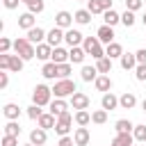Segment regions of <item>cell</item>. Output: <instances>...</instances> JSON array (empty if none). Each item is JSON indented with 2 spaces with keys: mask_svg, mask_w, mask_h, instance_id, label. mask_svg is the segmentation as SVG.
<instances>
[{
  "mask_svg": "<svg viewBox=\"0 0 146 146\" xmlns=\"http://www.w3.org/2000/svg\"><path fill=\"white\" fill-rule=\"evenodd\" d=\"M14 52H16V55H21L25 62H30V59H34V57H36V46H34V43H30V41H27V36H18V39H14Z\"/></svg>",
  "mask_w": 146,
  "mask_h": 146,
  "instance_id": "6da1fadb",
  "label": "cell"
},
{
  "mask_svg": "<svg viewBox=\"0 0 146 146\" xmlns=\"http://www.w3.org/2000/svg\"><path fill=\"white\" fill-rule=\"evenodd\" d=\"M75 91H78V87H75V82H73L71 78L57 80L55 87H52V96H55V98H66V96H73Z\"/></svg>",
  "mask_w": 146,
  "mask_h": 146,
  "instance_id": "7a4b0ae2",
  "label": "cell"
},
{
  "mask_svg": "<svg viewBox=\"0 0 146 146\" xmlns=\"http://www.w3.org/2000/svg\"><path fill=\"white\" fill-rule=\"evenodd\" d=\"M50 100H52V89L48 84H36L32 91V103L46 107V105H50Z\"/></svg>",
  "mask_w": 146,
  "mask_h": 146,
  "instance_id": "3957f363",
  "label": "cell"
},
{
  "mask_svg": "<svg viewBox=\"0 0 146 146\" xmlns=\"http://www.w3.org/2000/svg\"><path fill=\"white\" fill-rule=\"evenodd\" d=\"M73 119H75V116H71V112L59 114V116H57V123H55V132H57L59 137L68 135V132H71V123H73Z\"/></svg>",
  "mask_w": 146,
  "mask_h": 146,
  "instance_id": "277c9868",
  "label": "cell"
},
{
  "mask_svg": "<svg viewBox=\"0 0 146 146\" xmlns=\"http://www.w3.org/2000/svg\"><path fill=\"white\" fill-rule=\"evenodd\" d=\"M71 105H73V110H89L91 98H89L87 94H82V91H75V94L71 96Z\"/></svg>",
  "mask_w": 146,
  "mask_h": 146,
  "instance_id": "5b68a950",
  "label": "cell"
},
{
  "mask_svg": "<svg viewBox=\"0 0 146 146\" xmlns=\"http://www.w3.org/2000/svg\"><path fill=\"white\" fill-rule=\"evenodd\" d=\"M73 21H75V18H73V14H71V11H64V9H62V11H57V14H55V25H57V27H62V30H68V27L73 25Z\"/></svg>",
  "mask_w": 146,
  "mask_h": 146,
  "instance_id": "8992f818",
  "label": "cell"
},
{
  "mask_svg": "<svg viewBox=\"0 0 146 146\" xmlns=\"http://www.w3.org/2000/svg\"><path fill=\"white\" fill-rule=\"evenodd\" d=\"M46 34H48V32H46L43 27L34 25L32 30H27V41H30V43H34V46H39V43H43V41H46Z\"/></svg>",
  "mask_w": 146,
  "mask_h": 146,
  "instance_id": "52a82bcc",
  "label": "cell"
},
{
  "mask_svg": "<svg viewBox=\"0 0 146 146\" xmlns=\"http://www.w3.org/2000/svg\"><path fill=\"white\" fill-rule=\"evenodd\" d=\"M64 34H66V30H62V27H57V25H55V27L46 34V41H48L52 48H57V46L64 41Z\"/></svg>",
  "mask_w": 146,
  "mask_h": 146,
  "instance_id": "ba28073f",
  "label": "cell"
},
{
  "mask_svg": "<svg viewBox=\"0 0 146 146\" xmlns=\"http://www.w3.org/2000/svg\"><path fill=\"white\" fill-rule=\"evenodd\" d=\"M96 36L100 39V43H105V46H107V43H112V41H114V27H112V25H105V23H103V25L98 27Z\"/></svg>",
  "mask_w": 146,
  "mask_h": 146,
  "instance_id": "9c48e42d",
  "label": "cell"
},
{
  "mask_svg": "<svg viewBox=\"0 0 146 146\" xmlns=\"http://www.w3.org/2000/svg\"><path fill=\"white\" fill-rule=\"evenodd\" d=\"M55 123H57V116L52 112H43L39 116V121H36V125L43 128V130H55Z\"/></svg>",
  "mask_w": 146,
  "mask_h": 146,
  "instance_id": "30bf717a",
  "label": "cell"
},
{
  "mask_svg": "<svg viewBox=\"0 0 146 146\" xmlns=\"http://www.w3.org/2000/svg\"><path fill=\"white\" fill-rule=\"evenodd\" d=\"M64 41L73 48V46H80L82 41H84V36H82V32L80 30H73V27H68L66 30V34H64Z\"/></svg>",
  "mask_w": 146,
  "mask_h": 146,
  "instance_id": "8fae6325",
  "label": "cell"
},
{
  "mask_svg": "<svg viewBox=\"0 0 146 146\" xmlns=\"http://www.w3.org/2000/svg\"><path fill=\"white\" fill-rule=\"evenodd\" d=\"M89 139H91V135H89L87 125H80V128L73 132V141H75V146H87Z\"/></svg>",
  "mask_w": 146,
  "mask_h": 146,
  "instance_id": "7c38bea8",
  "label": "cell"
},
{
  "mask_svg": "<svg viewBox=\"0 0 146 146\" xmlns=\"http://www.w3.org/2000/svg\"><path fill=\"white\" fill-rule=\"evenodd\" d=\"M135 144V135L132 132H116V137L112 139L110 146H132Z\"/></svg>",
  "mask_w": 146,
  "mask_h": 146,
  "instance_id": "4fadbf2b",
  "label": "cell"
},
{
  "mask_svg": "<svg viewBox=\"0 0 146 146\" xmlns=\"http://www.w3.org/2000/svg\"><path fill=\"white\" fill-rule=\"evenodd\" d=\"M84 57H87V50H84L82 46H73V48L68 50V62H71V64H82Z\"/></svg>",
  "mask_w": 146,
  "mask_h": 146,
  "instance_id": "5bb4252c",
  "label": "cell"
},
{
  "mask_svg": "<svg viewBox=\"0 0 146 146\" xmlns=\"http://www.w3.org/2000/svg\"><path fill=\"white\" fill-rule=\"evenodd\" d=\"M137 64H139V62H137V55H135V52H123V55H121V68H123V71H135Z\"/></svg>",
  "mask_w": 146,
  "mask_h": 146,
  "instance_id": "9a60e30c",
  "label": "cell"
},
{
  "mask_svg": "<svg viewBox=\"0 0 146 146\" xmlns=\"http://www.w3.org/2000/svg\"><path fill=\"white\" fill-rule=\"evenodd\" d=\"M100 107L107 110V112H112V110L119 107V98H116L112 91H107V94H103V98H100Z\"/></svg>",
  "mask_w": 146,
  "mask_h": 146,
  "instance_id": "2e32d148",
  "label": "cell"
},
{
  "mask_svg": "<svg viewBox=\"0 0 146 146\" xmlns=\"http://www.w3.org/2000/svg\"><path fill=\"white\" fill-rule=\"evenodd\" d=\"M21 112H23V110H21L16 103H7V105L2 107V114H5V119H7V121H18Z\"/></svg>",
  "mask_w": 146,
  "mask_h": 146,
  "instance_id": "e0dca14e",
  "label": "cell"
},
{
  "mask_svg": "<svg viewBox=\"0 0 146 146\" xmlns=\"http://www.w3.org/2000/svg\"><path fill=\"white\" fill-rule=\"evenodd\" d=\"M50 57H52V46H50L48 41L39 43V46H36V59H41V62H50Z\"/></svg>",
  "mask_w": 146,
  "mask_h": 146,
  "instance_id": "ac0fdd59",
  "label": "cell"
},
{
  "mask_svg": "<svg viewBox=\"0 0 146 146\" xmlns=\"http://www.w3.org/2000/svg\"><path fill=\"white\" fill-rule=\"evenodd\" d=\"M105 55H107L110 59H121V55H123V46L116 43V41H112V43L105 46Z\"/></svg>",
  "mask_w": 146,
  "mask_h": 146,
  "instance_id": "d6986e66",
  "label": "cell"
},
{
  "mask_svg": "<svg viewBox=\"0 0 146 146\" xmlns=\"http://www.w3.org/2000/svg\"><path fill=\"white\" fill-rule=\"evenodd\" d=\"M137 105V96L132 94V91H125L123 96H119V107H123V110H132Z\"/></svg>",
  "mask_w": 146,
  "mask_h": 146,
  "instance_id": "ffe728a7",
  "label": "cell"
},
{
  "mask_svg": "<svg viewBox=\"0 0 146 146\" xmlns=\"http://www.w3.org/2000/svg\"><path fill=\"white\" fill-rule=\"evenodd\" d=\"M50 112L55 114V116H59V114H64V112H68V103L64 100V98H55V100H50Z\"/></svg>",
  "mask_w": 146,
  "mask_h": 146,
  "instance_id": "44dd1931",
  "label": "cell"
},
{
  "mask_svg": "<svg viewBox=\"0 0 146 146\" xmlns=\"http://www.w3.org/2000/svg\"><path fill=\"white\" fill-rule=\"evenodd\" d=\"M46 139H48V135H46V130H43V128H39V125L30 132V141H32L34 146H43V144H46Z\"/></svg>",
  "mask_w": 146,
  "mask_h": 146,
  "instance_id": "7402d4cb",
  "label": "cell"
},
{
  "mask_svg": "<svg viewBox=\"0 0 146 146\" xmlns=\"http://www.w3.org/2000/svg\"><path fill=\"white\" fill-rule=\"evenodd\" d=\"M34 14L32 11H25V14H21L18 16V27H23V30H32L34 27Z\"/></svg>",
  "mask_w": 146,
  "mask_h": 146,
  "instance_id": "603a6c76",
  "label": "cell"
},
{
  "mask_svg": "<svg viewBox=\"0 0 146 146\" xmlns=\"http://www.w3.org/2000/svg\"><path fill=\"white\" fill-rule=\"evenodd\" d=\"M94 84H96V89H98V91L107 94V91L112 89V78H110V75H103V73H100V75L96 78V82H94Z\"/></svg>",
  "mask_w": 146,
  "mask_h": 146,
  "instance_id": "cb8c5ba5",
  "label": "cell"
},
{
  "mask_svg": "<svg viewBox=\"0 0 146 146\" xmlns=\"http://www.w3.org/2000/svg\"><path fill=\"white\" fill-rule=\"evenodd\" d=\"M91 16H94V14H91L89 9H78V11L73 14V18H75L78 25H89V23H91Z\"/></svg>",
  "mask_w": 146,
  "mask_h": 146,
  "instance_id": "d4e9b609",
  "label": "cell"
},
{
  "mask_svg": "<svg viewBox=\"0 0 146 146\" xmlns=\"http://www.w3.org/2000/svg\"><path fill=\"white\" fill-rule=\"evenodd\" d=\"M50 62H55V64H64V62H68V50H64L62 46L52 48V57H50Z\"/></svg>",
  "mask_w": 146,
  "mask_h": 146,
  "instance_id": "484cf974",
  "label": "cell"
},
{
  "mask_svg": "<svg viewBox=\"0 0 146 146\" xmlns=\"http://www.w3.org/2000/svg\"><path fill=\"white\" fill-rule=\"evenodd\" d=\"M80 78H82L84 82H96V78H98V68H96V66H82Z\"/></svg>",
  "mask_w": 146,
  "mask_h": 146,
  "instance_id": "4316f807",
  "label": "cell"
},
{
  "mask_svg": "<svg viewBox=\"0 0 146 146\" xmlns=\"http://www.w3.org/2000/svg\"><path fill=\"white\" fill-rule=\"evenodd\" d=\"M41 75H43L46 80H55V78H57V64H55V62H46L43 68H41Z\"/></svg>",
  "mask_w": 146,
  "mask_h": 146,
  "instance_id": "83f0119b",
  "label": "cell"
},
{
  "mask_svg": "<svg viewBox=\"0 0 146 146\" xmlns=\"http://www.w3.org/2000/svg\"><path fill=\"white\" fill-rule=\"evenodd\" d=\"M103 21H105V25H116V23H121V14H116L114 9H107V11H103Z\"/></svg>",
  "mask_w": 146,
  "mask_h": 146,
  "instance_id": "f1b7e54d",
  "label": "cell"
},
{
  "mask_svg": "<svg viewBox=\"0 0 146 146\" xmlns=\"http://www.w3.org/2000/svg\"><path fill=\"white\" fill-rule=\"evenodd\" d=\"M98 46H100V39L98 36H84V41H82V48L87 50V55H91Z\"/></svg>",
  "mask_w": 146,
  "mask_h": 146,
  "instance_id": "f546056e",
  "label": "cell"
},
{
  "mask_svg": "<svg viewBox=\"0 0 146 146\" xmlns=\"http://www.w3.org/2000/svg\"><path fill=\"white\" fill-rule=\"evenodd\" d=\"M96 68H98V73H103V75H107L110 71H112V59L105 55L103 59H96Z\"/></svg>",
  "mask_w": 146,
  "mask_h": 146,
  "instance_id": "4dcf8cb0",
  "label": "cell"
},
{
  "mask_svg": "<svg viewBox=\"0 0 146 146\" xmlns=\"http://www.w3.org/2000/svg\"><path fill=\"white\" fill-rule=\"evenodd\" d=\"M114 128H116V132H132V130H135V123H132L130 119H119V121L114 123Z\"/></svg>",
  "mask_w": 146,
  "mask_h": 146,
  "instance_id": "1f68e13d",
  "label": "cell"
},
{
  "mask_svg": "<svg viewBox=\"0 0 146 146\" xmlns=\"http://www.w3.org/2000/svg\"><path fill=\"white\" fill-rule=\"evenodd\" d=\"M23 64H25V59H23L21 55H11V62H9V71H11V73H21V71H23Z\"/></svg>",
  "mask_w": 146,
  "mask_h": 146,
  "instance_id": "d6a6232c",
  "label": "cell"
},
{
  "mask_svg": "<svg viewBox=\"0 0 146 146\" xmlns=\"http://www.w3.org/2000/svg\"><path fill=\"white\" fill-rule=\"evenodd\" d=\"M71 71H73V66H71V62H64V64H57V80H64V78H68V75H71Z\"/></svg>",
  "mask_w": 146,
  "mask_h": 146,
  "instance_id": "836d02e7",
  "label": "cell"
},
{
  "mask_svg": "<svg viewBox=\"0 0 146 146\" xmlns=\"http://www.w3.org/2000/svg\"><path fill=\"white\" fill-rule=\"evenodd\" d=\"M75 123H78V125H89V123H91V114H89L87 110H78V112H75Z\"/></svg>",
  "mask_w": 146,
  "mask_h": 146,
  "instance_id": "e575fe53",
  "label": "cell"
},
{
  "mask_svg": "<svg viewBox=\"0 0 146 146\" xmlns=\"http://www.w3.org/2000/svg\"><path fill=\"white\" fill-rule=\"evenodd\" d=\"M25 114L32 119V121H39V116L43 114V110H41V105H36V103H32L27 110H25Z\"/></svg>",
  "mask_w": 146,
  "mask_h": 146,
  "instance_id": "d590c367",
  "label": "cell"
},
{
  "mask_svg": "<svg viewBox=\"0 0 146 146\" xmlns=\"http://www.w3.org/2000/svg\"><path fill=\"white\" fill-rule=\"evenodd\" d=\"M105 121H107V110H96V112H91V123L103 125Z\"/></svg>",
  "mask_w": 146,
  "mask_h": 146,
  "instance_id": "8d00e7d4",
  "label": "cell"
},
{
  "mask_svg": "<svg viewBox=\"0 0 146 146\" xmlns=\"http://www.w3.org/2000/svg\"><path fill=\"white\" fill-rule=\"evenodd\" d=\"M132 135H135V141H139V144H146V125H144V123L135 125Z\"/></svg>",
  "mask_w": 146,
  "mask_h": 146,
  "instance_id": "74e56055",
  "label": "cell"
},
{
  "mask_svg": "<svg viewBox=\"0 0 146 146\" xmlns=\"http://www.w3.org/2000/svg\"><path fill=\"white\" fill-rule=\"evenodd\" d=\"M135 21H137V16H135V11H130V9H125V11L121 14V23H123L125 27H132Z\"/></svg>",
  "mask_w": 146,
  "mask_h": 146,
  "instance_id": "f35d334b",
  "label": "cell"
},
{
  "mask_svg": "<svg viewBox=\"0 0 146 146\" xmlns=\"http://www.w3.org/2000/svg\"><path fill=\"white\" fill-rule=\"evenodd\" d=\"M5 135L18 137V135H21V125H18V121H7V125H5Z\"/></svg>",
  "mask_w": 146,
  "mask_h": 146,
  "instance_id": "ab89813d",
  "label": "cell"
},
{
  "mask_svg": "<svg viewBox=\"0 0 146 146\" xmlns=\"http://www.w3.org/2000/svg\"><path fill=\"white\" fill-rule=\"evenodd\" d=\"M43 7H46V5H43V0H32V2L27 5V11H32V14H41V11H43Z\"/></svg>",
  "mask_w": 146,
  "mask_h": 146,
  "instance_id": "60d3db41",
  "label": "cell"
},
{
  "mask_svg": "<svg viewBox=\"0 0 146 146\" xmlns=\"http://www.w3.org/2000/svg\"><path fill=\"white\" fill-rule=\"evenodd\" d=\"M87 9H89L91 14H103V11H105V9L100 7V2H98V0H87Z\"/></svg>",
  "mask_w": 146,
  "mask_h": 146,
  "instance_id": "b9f144b4",
  "label": "cell"
},
{
  "mask_svg": "<svg viewBox=\"0 0 146 146\" xmlns=\"http://www.w3.org/2000/svg\"><path fill=\"white\" fill-rule=\"evenodd\" d=\"M9 62H11V55L0 52V71H9Z\"/></svg>",
  "mask_w": 146,
  "mask_h": 146,
  "instance_id": "7bdbcfd3",
  "label": "cell"
},
{
  "mask_svg": "<svg viewBox=\"0 0 146 146\" xmlns=\"http://www.w3.org/2000/svg\"><path fill=\"white\" fill-rule=\"evenodd\" d=\"M135 78H137L139 82H146V64H137V68H135Z\"/></svg>",
  "mask_w": 146,
  "mask_h": 146,
  "instance_id": "ee69618b",
  "label": "cell"
},
{
  "mask_svg": "<svg viewBox=\"0 0 146 146\" xmlns=\"http://www.w3.org/2000/svg\"><path fill=\"white\" fill-rule=\"evenodd\" d=\"M14 48V41H9L7 36H0V52H9Z\"/></svg>",
  "mask_w": 146,
  "mask_h": 146,
  "instance_id": "f6af8a7d",
  "label": "cell"
},
{
  "mask_svg": "<svg viewBox=\"0 0 146 146\" xmlns=\"http://www.w3.org/2000/svg\"><path fill=\"white\" fill-rule=\"evenodd\" d=\"M141 7H144V0H125V9H130V11H137Z\"/></svg>",
  "mask_w": 146,
  "mask_h": 146,
  "instance_id": "bcb514c9",
  "label": "cell"
},
{
  "mask_svg": "<svg viewBox=\"0 0 146 146\" xmlns=\"http://www.w3.org/2000/svg\"><path fill=\"white\" fill-rule=\"evenodd\" d=\"M2 146H18V137H11V135H2Z\"/></svg>",
  "mask_w": 146,
  "mask_h": 146,
  "instance_id": "7dc6e473",
  "label": "cell"
},
{
  "mask_svg": "<svg viewBox=\"0 0 146 146\" xmlns=\"http://www.w3.org/2000/svg\"><path fill=\"white\" fill-rule=\"evenodd\" d=\"M9 73H11V71H0V89H7V84H9Z\"/></svg>",
  "mask_w": 146,
  "mask_h": 146,
  "instance_id": "c3c4849f",
  "label": "cell"
},
{
  "mask_svg": "<svg viewBox=\"0 0 146 146\" xmlns=\"http://www.w3.org/2000/svg\"><path fill=\"white\" fill-rule=\"evenodd\" d=\"M57 146H75V141H73V137H68V135H64L62 139H59V144Z\"/></svg>",
  "mask_w": 146,
  "mask_h": 146,
  "instance_id": "681fc988",
  "label": "cell"
},
{
  "mask_svg": "<svg viewBox=\"0 0 146 146\" xmlns=\"http://www.w3.org/2000/svg\"><path fill=\"white\" fill-rule=\"evenodd\" d=\"M135 55H137V62L139 64H146V48H139Z\"/></svg>",
  "mask_w": 146,
  "mask_h": 146,
  "instance_id": "f907efd6",
  "label": "cell"
},
{
  "mask_svg": "<svg viewBox=\"0 0 146 146\" xmlns=\"http://www.w3.org/2000/svg\"><path fill=\"white\" fill-rule=\"evenodd\" d=\"M18 2H23V0H2V5H5L7 9H16V7H18Z\"/></svg>",
  "mask_w": 146,
  "mask_h": 146,
  "instance_id": "816d5d0a",
  "label": "cell"
},
{
  "mask_svg": "<svg viewBox=\"0 0 146 146\" xmlns=\"http://www.w3.org/2000/svg\"><path fill=\"white\" fill-rule=\"evenodd\" d=\"M98 2H100V7H103L105 11H107V9H112V5H114V0H98Z\"/></svg>",
  "mask_w": 146,
  "mask_h": 146,
  "instance_id": "f5cc1de1",
  "label": "cell"
},
{
  "mask_svg": "<svg viewBox=\"0 0 146 146\" xmlns=\"http://www.w3.org/2000/svg\"><path fill=\"white\" fill-rule=\"evenodd\" d=\"M141 23H144V27H146V11L141 14Z\"/></svg>",
  "mask_w": 146,
  "mask_h": 146,
  "instance_id": "db71d44e",
  "label": "cell"
},
{
  "mask_svg": "<svg viewBox=\"0 0 146 146\" xmlns=\"http://www.w3.org/2000/svg\"><path fill=\"white\" fill-rule=\"evenodd\" d=\"M141 110H144V112H146V98H144V100H141Z\"/></svg>",
  "mask_w": 146,
  "mask_h": 146,
  "instance_id": "11a10c76",
  "label": "cell"
},
{
  "mask_svg": "<svg viewBox=\"0 0 146 146\" xmlns=\"http://www.w3.org/2000/svg\"><path fill=\"white\" fill-rule=\"evenodd\" d=\"M23 2H25V5H30V2H32V0H23Z\"/></svg>",
  "mask_w": 146,
  "mask_h": 146,
  "instance_id": "9f6ffc18",
  "label": "cell"
},
{
  "mask_svg": "<svg viewBox=\"0 0 146 146\" xmlns=\"http://www.w3.org/2000/svg\"><path fill=\"white\" fill-rule=\"evenodd\" d=\"M25 146H34V144H32V141H30V144H25Z\"/></svg>",
  "mask_w": 146,
  "mask_h": 146,
  "instance_id": "6f0895ef",
  "label": "cell"
},
{
  "mask_svg": "<svg viewBox=\"0 0 146 146\" xmlns=\"http://www.w3.org/2000/svg\"><path fill=\"white\" fill-rule=\"evenodd\" d=\"M139 146H146V144H139Z\"/></svg>",
  "mask_w": 146,
  "mask_h": 146,
  "instance_id": "680465c9",
  "label": "cell"
},
{
  "mask_svg": "<svg viewBox=\"0 0 146 146\" xmlns=\"http://www.w3.org/2000/svg\"><path fill=\"white\" fill-rule=\"evenodd\" d=\"M144 5H146V2H144Z\"/></svg>",
  "mask_w": 146,
  "mask_h": 146,
  "instance_id": "91938a15",
  "label": "cell"
}]
</instances>
